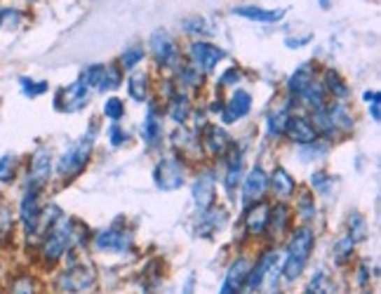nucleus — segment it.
Returning a JSON list of instances; mask_svg holds the SVG:
<instances>
[{"label": "nucleus", "mask_w": 381, "mask_h": 294, "mask_svg": "<svg viewBox=\"0 0 381 294\" xmlns=\"http://www.w3.org/2000/svg\"><path fill=\"white\" fill-rule=\"evenodd\" d=\"M313 247H315V235L311 228L308 226L296 228L292 233V238H289L285 259H282V276H285L287 283H294V280L303 273Z\"/></svg>", "instance_id": "1"}, {"label": "nucleus", "mask_w": 381, "mask_h": 294, "mask_svg": "<svg viewBox=\"0 0 381 294\" xmlns=\"http://www.w3.org/2000/svg\"><path fill=\"white\" fill-rule=\"evenodd\" d=\"M71 245H73V221H71L69 216H59V219L45 231V240H43L45 261H50V264L59 261Z\"/></svg>", "instance_id": "2"}, {"label": "nucleus", "mask_w": 381, "mask_h": 294, "mask_svg": "<svg viewBox=\"0 0 381 294\" xmlns=\"http://www.w3.org/2000/svg\"><path fill=\"white\" fill-rule=\"evenodd\" d=\"M92 144H94V130L89 134H82L76 144H71L69 149L64 151V156L59 158V163H57V175L64 177V179L80 175V172L87 168L89 153H92Z\"/></svg>", "instance_id": "3"}, {"label": "nucleus", "mask_w": 381, "mask_h": 294, "mask_svg": "<svg viewBox=\"0 0 381 294\" xmlns=\"http://www.w3.org/2000/svg\"><path fill=\"white\" fill-rule=\"evenodd\" d=\"M94 280H96V273H94L92 264L76 261V264H71L66 271L62 273L59 287H62V292H66V294H82L94 285Z\"/></svg>", "instance_id": "4"}, {"label": "nucleus", "mask_w": 381, "mask_h": 294, "mask_svg": "<svg viewBox=\"0 0 381 294\" xmlns=\"http://www.w3.org/2000/svg\"><path fill=\"white\" fill-rule=\"evenodd\" d=\"M153 182L160 191H177L184 186V165L179 158H163L153 170Z\"/></svg>", "instance_id": "5"}, {"label": "nucleus", "mask_w": 381, "mask_h": 294, "mask_svg": "<svg viewBox=\"0 0 381 294\" xmlns=\"http://www.w3.org/2000/svg\"><path fill=\"white\" fill-rule=\"evenodd\" d=\"M50 175H52V153H50V149L41 146V149L34 153V158H31L29 186L27 189L41 193V189L50 182Z\"/></svg>", "instance_id": "6"}, {"label": "nucleus", "mask_w": 381, "mask_h": 294, "mask_svg": "<svg viewBox=\"0 0 381 294\" xmlns=\"http://www.w3.org/2000/svg\"><path fill=\"white\" fill-rule=\"evenodd\" d=\"M89 101V94H87V87L82 85L80 80L71 82V85L62 87L59 92H57L55 97V106L59 108V111H80L82 106H85Z\"/></svg>", "instance_id": "7"}, {"label": "nucleus", "mask_w": 381, "mask_h": 294, "mask_svg": "<svg viewBox=\"0 0 381 294\" xmlns=\"http://www.w3.org/2000/svg\"><path fill=\"white\" fill-rule=\"evenodd\" d=\"M151 50H153V57H156V61L160 64V66H174L177 59H179L177 43H174V38L167 34V31H163V29L153 31Z\"/></svg>", "instance_id": "8"}, {"label": "nucleus", "mask_w": 381, "mask_h": 294, "mask_svg": "<svg viewBox=\"0 0 381 294\" xmlns=\"http://www.w3.org/2000/svg\"><path fill=\"white\" fill-rule=\"evenodd\" d=\"M226 57V52L222 47H215L210 43H193L191 45V59H193V66L203 73H210L215 71V66Z\"/></svg>", "instance_id": "9"}, {"label": "nucleus", "mask_w": 381, "mask_h": 294, "mask_svg": "<svg viewBox=\"0 0 381 294\" xmlns=\"http://www.w3.org/2000/svg\"><path fill=\"white\" fill-rule=\"evenodd\" d=\"M268 191V175L261 168H252L250 175L243 182V203L245 205H254L259 203Z\"/></svg>", "instance_id": "10"}, {"label": "nucleus", "mask_w": 381, "mask_h": 294, "mask_svg": "<svg viewBox=\"0 0 381 294\" xmlns=\"http://www.w3.org/2000/svg\"><path fill=\"white\" fill-rule=\"evenodd\" d=\"M94 247L99 252H127L132 247V233L122 228H106L94 238Z\"/></svg>", "instance_id": "11"}, {"label": "nucleus", "mask_w": 381, "mask_h": 294, "mask_svg": "<svg viewBox=\"0 0 381 294\" xmlns=\"http://www.w3.org/2000/svg\"><path fill=\"white\" fill-rule=\"evenodd\" d=\"M19 219H22L24 231L34 235L41 226V203H38V191L27 189L22 198V207H19Z\"/></svg>", "instance_id": "12"}, {"label": "nucleus", "mask_w": 381, "mask_h": 294, "mask_svg": "<svg viewBox=\"0 0 381 294\" xmlns=\"http://www.w3.org/2000/svg\"><path fill=\"white\" fill-rule=\"evenodd\" d=\"M252 108V94L247 89H236L233 97L229 99V104L222 108V123L231 125L236 120H243Z\"/></svg>", "instance_id": "13"}, {"label": "nucleus", "mask_w": 381, "mask_h": 294, "mask_svg": "<svg viewBox=\"0 0 381 294\" xmlns=\"http://www.w3.org/2000/svg\"><path fill=\"white\" fill-rule=\"evenodd\" d=\"M273 266H278V254L273 250L264 252L261 259L257 261V266L252 268V271H247V278H245V285H247V292H257L264 287V280H266L268 271Z\"/></svg>", "instance_id": "14"}, {"label": "nucleus", "mask_w": 381, "mask_h": 294, "mask_svg": "<svg viewBox=\"0 0 381 294\" xmlns=\"http://www.w3.org/2000/svg\"><path fill=\"white\" fill-rule=\"evenodd\" d=\"M247 271H250V261L247 259H236L233 264L229 266L224 276V285L219 294H240L243 285H245V278H247Z\"/></svg>", "instance_id": "15"}, {"label": "nucleus", "mask_w": 381, "mask_h": 294, "mask_svg": "<svg viewBox=\"0 0 381 294\" xmlns=\"http://www.w3.org/2000/svg\"><path fill=\"white\" fill-rule=\"evenodd\" d=\"M285 132L294 144H301V146L313 144L315 137H318V132L313 130L311 120H306L301 116H289L287 123H285Z\"/></svg>", "instance_id": "16"}, {"label": "nucleus", "mask_w": 381, "mask_h": 294, "mask_svg": "<svg viewBox=\"0 0 381 294\" xmlns=\"http://www.w3.org/2000/svg\"><path fill=\"white\" fill-rule=\"evenodd\" d=\"M215 175L212 172H208V175H200L196 179V184H193L191 193H193V200H196V205L203 210H210L212 205H215Z\"/></svg>", "instance_id": "17"}, {"label": "nucleus", "mask_w": 381, "mask_h": 294, "mask_svg": "<svg viewBox=\"0 0 381 294\" xmlns=\"http://www.w3.org/2000/svg\"><path fill=\"white\" fill-rule=\"evenodd\" d=\"M268 214L271 207L268 203H254L247 210V216H245V228H247V235H261L268 228Z\"/></svg>", "instance_id": "18"}, {"label": "nucleus", "mask_w": 381, "mask_h": 294, "mask_svg": "<svg viewBox=\"0 0 381 294\" xmlns=\"http://www.w3.org/2000/svg\"><path fill=\"white\" fill-rule=\"evenodd\" d=\"M268 186H273V191H275V196H278V198L287 200V198L294 193L296 184H294L292 175H289V172H287L285 168H282V165H278V168L273 170V175H271V179H268Z\"/></svg>", "instance_id": "19"}, {"label": "nucleus", "mask_w": 381, "mask_h": 294, "mask_svg": "<svg viewBox=\"0 0 381 294\" xmlns=\"http://www.w3.org/2000/svg\"><path fill=\"white\" fill-rule=\"evenodd\" d=\"M141 137H144V142L151 146V149H156L160 144V139H163V123H160L156 108H148L146 118H144V127H141Z\"/></svg>", "instance_id": "20"}, {"label": "nucleus", "mask_w": 381, "mask_h": 294, "mask_svg": "<svg viewBox=\"0 0 381 294\" xmlns=\"http://www.w3.org/2000/svg\"><path fill=\"white\" fill-rule=\"evenodd\" d=\"M233 15L238 17H245V19H252V22H264V24H273V22H280L285 17V10H264V8H236Z\"/></svg>", "instance_id": "21"}, {"label": "nucleus", "mask_w": 381, "mask_h": 294, "mask_svg": "<svg viewBox=\"0 0 381 294\" xmlns=\"http://www.w3.org/2000/svg\"><path fill=\"white\" fill-rule=\"evenodd\" d=\"M205 144H208V151L212 153V156H224L226 149H229V144H231V139H229V134H226L224 127L210 125L208 132H205Z\"/></svg>", "instance_id": "22"}, {"label": "nucleus", "mask_w": 381, "mask_h": 294, "mask_svg": "<svg viewBox=\"0 0 381 294\" xmlns=\"http://www.w3.org/2000/svg\"><path fill=\"white\" fill-rule=\"evenodd\" d=\"M311 82H313V68H311V64H303V66H299L292 73V78H289V82H287V89L294 99H299L301 92L311 85Z\"/></svg>", "instance_id": "23"}, {"label": "nucleus", "mask_w": 381, "mask_h": 294, "mask_svg": "<svg viewBox=\"0 0 381 294\" xmlns=\"http://www.w3.org/2000/svg\"><path fill=\"white\" fill-rule=\"evenodd\" d=\"M167 113H170V118L174 120V123H186V118L191 116V101L186 94L182 92H174L172 99H170V108H167Z\"/></svg>", "instance_id": "24"}, {"label": "nucleus", "mask_w": 381, "mask_h": 294, "mask_svg": "<svg viewBox=\"0 0 381 294\" xmlns=\"http://www.w3.org/2000/svg\"><path fill=\"white\" fill-rule=\"evenodd\" d=\"M127 92L134 101H144L148 97V73L132 71L130 78H127Z\"/></svg>", "instance_id": "25"}, {"label": "nucleus", "mask_w": 381, "mask_h": 294, "mask_svg": "<svg viewBox=\"0 0 381 294\" xmlns=\"http://www.w3.org/2000/svg\"><path fill=\"white\" fill-rule=\"evenodd\" d=\"M268 226L273 228V235H282L289 228V207L285 203H278L268 214Z\"/></svg>", "instance_id": "26"}, {"label": "nucleus", "mask_w": 381, "mask_h": 294, "mask_svg": "<svg viewBox=\"0 0 381 294\" xmlns=\"http://www.w3.org/2000/svg\"><path fill=\"white\" fill-rule=\"evenodd\" d=\"M325 113H327V118L332 120L334 127H341V130H353V118H351V113H348V108L344 104L334 101V104L325 106Z\"/></svg>", "instance_id": "27"}, {"label": "nucleus", "mask_w": 381, "mask_h": 294, "mask_svg": "<svg viewBox=\"0 0 381 294\" xmlns=\"http://www.w3.org/2000/svg\"><path fill=\"white\" fill-rule=\"evenodd\" d=\"M325 92H332V97H337V99H346L348 94H351V89H348L346 80L341 78V75L334 71V68H327V73H325Z\"/></svg>", "instance_id": "28"}, {"label": "nucleus", "mask_w": 381, "mask_h": 294, "mask_svg": "<svg viewBox=\"0 0 381 294\" xmlns=\"http://www.w3.org/2000/svg\"><path fill=\"white\" fill-rule=\"evenodd\" d=\"M120 82H122L120 68L104 66V68H101L99 80H96V89H99V92H111V89H118L120 87Z\"/></svg>", "instance_id": "29"}, {"label": "nucleus", "mask_w": 381, "mask_h": 294, "mask_svg": "<svg viewBox=\"0 0 381 294\" xmlns=\"http://www.w3.org/2000/svg\"><path fill=\"white\" fill-rule=\"evenodd\" d=\"M299 99L306 101V106L313 108V111H320V108H325V87L318 85V82H311V85L301 92Z\"/></svg>", "instance_id": "30"}, {"label": "nucleus", "mask_w": 381, "mask_h": 294, "mask_svg": "<svg viewBox=\"0 0 381 294\" xmlns=\"http://www.w3.org/2000/svg\"><path fill=\"white\" fill-rule=\"evenodd\" d=\"M229 170H226V189L229 191H233L236 186H238V182L243 179V156L238 153V156H233V158H229Z\"/></svg>", "instance_id": "31"}, {"label": "nucleus", "mask_w": 381, "mask_h": 294, "mask_svg": "<svg viewBox=\"0 0 381 294\" xmlns=\"http://www.w3.org/2000/svg\"><path fill=\"white\" fill-rule=\"evenodd\" d=\"M353 247H355V240L351 238V235L339 238L337 242H334V261H337L339 266L346 264V261L351 259V254H353Z\"/></svg>", "instance_id": "32"}, {"label": "nucleus", "mask_w": 381, "mask_h": 294, "mask_svg": "<svg viewBox=\"0 0 381 294\" xmlns=\"http://www.w3.org/2000/svg\"><path fill=\"white\" fill-rule=\"evenodd\" d=\"M203 223L208 226V231H205L203 235H210V233H215L217 228H224V223H226V212L224 210H205V219Z\"/></svg>", "instance_id": "33"}, {"label": "nucleus", "mask_w": 381, "mask_h": 294, "mask_svg": "<svg viewBox=\"0 0 381 294\" xmlns=\"http://www.w3.org/2000/svg\"><path fill=\"white\" fill-rule=\"evenodd\" d=\"M19 85H22V92H24V97H31V99H36V97H41V94L48 92V82L45 80H31V78H19Z\"/></svg>", "instance_id": "34"}, {"label": "nucleus", "mask_w": 381, "mask_h": 294, "mask_svg": "<svg viewBox=\"0 0 381 294\" xmlns=\"http://www.w3.org/2000/svg\"><path fill=\"white\" fill-rule=\"evenodd\" d=\"M287 108H280L273 116H268V134L271 137H280L285 132V123H287Z\"/></svg>", "instance_id": "35"}, {"label": "nucleus", "mask_w": 381, "mask_h": 294, "mask_svg": "<svg viewBox=\"0 0 381 294\" xmlns=\"http://www.w3.org/2000/svg\"><path fill=\"white\" fill-rule=\"evenodd\" d=\"M296 212H299V216L303 221H308V219H313L315 216V203H313V198L308 191H303L301 198L296 200Z\"/></svg>", "instance_id": "36"}, {"label": "nucleus", "mask_w": 381, "mask_h": 294, "mask_svg": "<svg viewBox=\"0 0 381 294\" xmlns=\"http://www.w3.org/2000/svg\"><path fill=\"white\" fill-rule=\"evenodd\" d=\"M303 294H329V278H327V273L325 271L315 273Z\"/></svg>", "instance_id": "37"}, {"label": "nucleus", "mask_w": 381, "mask_h": 294, "mask_svg": "<svg viewBox=\"0 0 381 294\" xmlns=\"http://www.w3.org/2000/svg\"><path fill=\"white\" fill-rule=\"evenodd\" d=\"M348 231H351L348 235H351L353 240H365L367 238V221L360 214L348 216Z\"/></svg>", "instance_id": "38"}, {"label": "nucleus", "mask_w": 381, "mask_h": 294, "mask_svg": "<svg viewBox=\"0 0 381 294\" xmlns=\"http://www.w3.org/2000/svg\"><path fill=\"white\" fill-rule=\"evenodd\" d=\"M15 172H17V158L12 156V153H8V156L0 158V184L12 182Z\"/></svg>", "instance_id": "39"}, {"label": "nucleus", "mask_w": 381, "mask_h": 294, "mask_svg": "<svg viewBox=\"0 0 381 294\" xmlns=\"http://www.w3.org/2000/svg\"><path fill=\"white\" fill-rule=\"evenodd\" d=\"M179 78H182L184 85H189V87H198L200 82H203V75H200L196 66H182L179 68Z\"/></svg>", "instance_id": "40"}, {"label": "nucleus", "mask_w": 381, "mask_h": 294, "mask_svg": "<svg viewBox=\"0 0 381 294\" xmlns=\"http://www.w3.org/2000/svg\"><path fill=\"white\" fill-rule=\"evenodd\" d=\"M104 116L111 118V120H120L122 116H125V106H122V101L118 97H111L106 99L104 104Z\"/></svg>", "instance_id": "41"}, {"label": "nucleus", "mask_w": 381, "mask_h": 294, "mask_svg": "<svg viewBox=\"0 0 381 294\" xmlns=\"http://www.w3.org/2000/svg\"><path fill=\"white\" fill-rule=\"evenodd\" d=\"M141 59H144V50H141V47H130V50L122 52V66H125L127 71H132V68L137 66Z\"/></svg>", "instance_id": "42"}, {"label": "nucleus", "mask_w": 381, "mask_h": 294, "mask_svg": "<svg viewBox=\"0 0 381 294\" xmlns=\"http://www.w3.org/2000/svg\"><path fill=\"white\" fill-rule=\"evenodd\" d=\"M182 27H184L186 34H212V29L208 27V22H205V19H200V17L189 19V22H184Z\"/></svg>", "instance_id": "43"}, {"label": "nucleus", "mask_w": 381, "mask_h": 294, "mask_svg": "<svg viewBox=\"0 0 381 294\" xmlns=\"http://www.w3.org/2000/svg\"><path fill=\"white\" fill-rule=\"evenodd\" d=\"M101 68L104 66H87L85 71L80 73V82L85 87H96V80H99V75H101Z\"/></svg>", "instance_id": "44"}, {"label": "nucleus", "mask_w": 381, "mask_h": 294, "mask_svg": "<svg viewBox=\"0 0 381 294\" xmlns=\"http://www.w3.org/2000/svg\"><path fill=\"white\" fill-rule=\"evenodd\" d=\"M12 294H36V287H34V280L31 278H17L15 285H12Z\"/></svg>", "instance_id": "45"}, {"label": "nucleus", "mask_w": 381, "mask_h": 294, "mask_svg": "<svg viewBox=\"0 0 381 294\" xmlns=\"http://www.w3.org/2000/svg\"><path fill=\"white\" fill-rule=\"evenodd\" d=\"M108 137H111V144L113 146H120L127 142V134L120 130L118 125H111V130H108Z\"/></svg>", "instance_id": "46"}, {"label": "nucleus", "mask_w": 381, "mask_h": 294, "mask_svg": "<svg viewBox=\"0 0 381 294\" xmlns=\"http://www.w3.org/2000/svg\"><path fill=\"white\" fill-rule=\"evenodd\" d=\"M327 184H329V177L325 175V172H315V175L311 177V186H313V189L327 191Z\"/></svg>", "instance_id": "47"}, {"label": "nucleus", "mask_w": 381, "mask_h": 294, "mask_svg": "<svg viewBox=\"0 0 381 294\" xmlns=\"http://www.w3.org/2000/svg\"><path fill=\"white\" fill-rule=\"evenodd\" d=\"M238 80H240V71H238V68H231L229 73L222 75V85H229V82H238Z\"/></svg>", "instance_id": "48"}, {"label": "nucleus", "mask_w": 381, "mask_h": 294, "mask_svg": "<svg viewBox=\"0 0 381 294\" xmlns=\"http://www.w3.org/2000/svg\"><path fill=\"white\" fill-rule=\"evenodd\" d=\"M308 41H311V36H306V38H296V41H292V38H287L285 45H287V47H299V45H306Z\"/></svg>", "instance_id": "49"}, {"label": "nucleus", "mask_w": 381, "mask_h": 294, "mask_svg": "<svg viewBox=\"0 0 381 294\" xmlns=\"http://www.w3.org/2000/svg\"><path fill=\"white\" fill-rule=\"evenodd\" d=\"M379 97H381L379 89H372V92H370V89H367V92L363 94V99H365V101H379Z\"/></svg>", "instance_id": "50"}, {"label": "nucleus", "mask_w": 381, "mask_h": 294, "mask_svg": "<svg viewBox=\"0 0 381 294\" xmlns=\"http://www.w3.org/2000/svg\"><path fill=\"white\" fill-rule=\"evenodd\" d=\"M367 280H370V278H367V264H363V266H360V271H358V283L365 285Z\"/></svg>", "instance_id": "51"}, {"label": "nucleus", "mask_w": 381, "mask_h": 294, "mask_svg": "<svg viewBox=\"0 0 381 294\" xmlns=\"http://www.w3.org/2000/svg\"><path fill=\"white\" fill-rule=\"evenodd\" d=\"M370 111H372V120H374V123H379V101H372V104H370Z\"/></svg>", "instance_id": "52"}, {"label": "nucleus", "mask_w": 381, "mask_h": 294, "mask_svg": "<svg viewBox=\"0 0 381 294\" xmlns=\"http://www.w3.org/2000/svg\"><path fill=\"white\" fill-rule=\"evenodd\" d=\"M193 283H196V278L189 276V280H186V287H184V294H191L193 292Z\"/></svg>", "instance_id": "53"}, {"label": "nucleus", "mask_w": 381, "mask_h": 294, "mask_svg": "<svg viewBox=\"0 0 381 294\" xmlns=\"http://www.w3.org/2000/svg\"><path fill=\"white\" fill-rule=\"evenodd\" d=\"M0 22H3V12H0Z\"/></svg>", "instance_id": "54"}]
</instances>
